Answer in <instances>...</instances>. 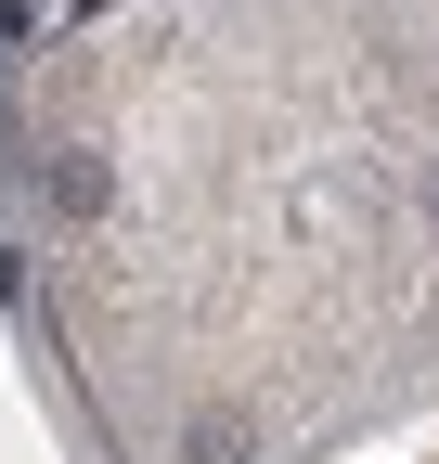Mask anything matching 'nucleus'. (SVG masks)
<instances>
[]
</instances>
